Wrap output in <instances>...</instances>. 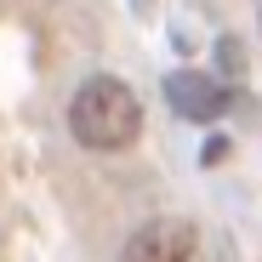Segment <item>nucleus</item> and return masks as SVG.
Returning a JSON list of instances; mask_svg holds the SVG:
<instances>
[{"instance_id": "nucleus-3", "label": "nucleus", "mask_w": 262, "mask_h": 262, "mask_svg": "<svg viewBox=\"0 0 262 262\" xmlns=\"http://www.w3.org/2000/svg\"><path fill=\"white\" fill-rule=\"evenodd\" d=\"M171 97H177V108H183L188 120H211L216 108H223V92L205 85V80H194V74H177V80H171Z\"/></svg>"}, {"instance_id": "nucleus-2", "label": "nucleus", "mask_w": 262, "mask_h": 262, "mask_svg": "<svg viewBox=\"0 0 262 262\" xmlns=\"http://www.w3.org/2000/svg\"><path fill=\"white\" fill-rule=\"evenodd\" d=\"M120 262H194V223L183 216H154L125 239Z\"/></svg>"}, {"instance_id": "nucleus-1", "label": "nucleus", "mask_w": 262, "mask_h": 262, "mask_svg": "<svg viewBox=\"0 0 262 262\" xmlns=\"http://www.w3.org/2000/svg\"><path fill=\"white\" fill-rule=\"evenodd\" d=\"M69 131L85 148H97V154H120V148L137 143V131H143V103H137V92H131L125 80L92 74L74 92V103H69Z\"/></svg>"}]
</instances>
